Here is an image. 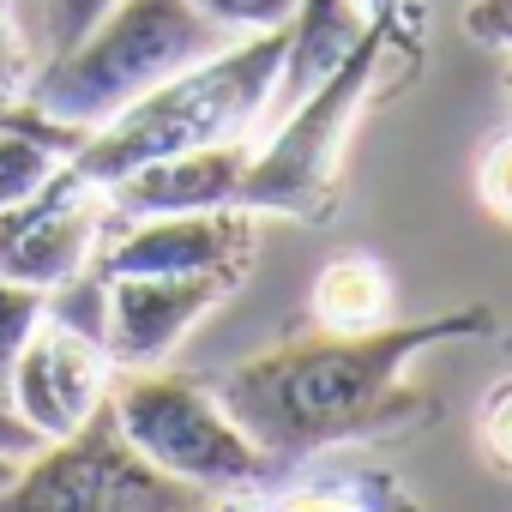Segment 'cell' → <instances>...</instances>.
<instances>
[{
	"label": "cell",
	"mask_w": 512,
	"mask_h": 512,
	"mask_svg": "<svg viewBox=\"0 0 512 512\" xmlns=\"http://www.w3.org/2000/svg\"><path fill=\"white\" fill-rule=\"evenodd\" d=\"M253 211L211 205V211H163V217H121L115 235H103L91 272L97 278H193L223 272L241 278L253 266Z\"/></svg>",
	"instance_id": "52a82bcc"
},
{
	"label": "cell",
	"mask_w": 512,
	"mask_h": 512,
	"mask_svg": "<svg viewBox=\"0 0 512 512\" xmlns=\"http://www.w3.org/2000/svg\"><path fill=\"white\" fill-rule=\"evenodd\" d=\"M43 446H49V440H43V434L13 410V404H7V392H0V452L25 464V458H31V452H43Z\"/></svg>",
	"instance_id": "ffe728a7"
},
{
	"label": "cell",
	"mask_w": 512,
	"mask_h": 512,
	"mask_svg": "<svg viewBox=\"0 0 512 512\" xmlns=\"http://www.w3.org/2000/svg\"><path fill=\"white\" fill-rule=\"evenodd\" d=\"M109 374L115 368H109L103 338L73 320H55V296H49V320L31 332V344L19 350L7 374V404L43 440H61L109 398Z\"/></svg>",
	"instance_id": "ba28073f"
},
{
	"label": "cell",
	"mask_w": 512,
	"mask_h": 512,
	"mask_svg": "<svg viewBox=\"0 0 512 512\" xmlns=\"http://www.w3.org/2000/svg\"><path fill=\"white\" fill-rule=\"evenodd\" d=\"M109 410L121 434L169 476L205 488L217 506L235 494H260L290 476L260 440H253L223 398L193 380V374H163V368H115L109 374Z\"/></svg>",
	"instance_id": "277c9868"
},
{
	"label": "cell",
	"mask_w": 512,
	"mask_h": 512,
	"mask_svg": "<svg viewBox=\"0 0 512 512\" xmlns=\"http://www.w3.org/2000/svg\"><path fill=\"white\" fill-rule=\"evenodd\" d=\"M229 290H235V278H223V272H193V278H103V350H109V368H163L169 350Z\"/></svg>",
	"instance_id": "9c48e42d"
},
{
	"label": "cell",
	"mask_w": 512,
	"mask_h": 512,
	"mask_svg": "<svg viewBox=\"0 0 512 512\" xmlns=\"http://www.w3.org/2000/svg\"><path fill=\"white\" fill-rule=\"evenodd\" d=\"M115 7V0H43V37H49V55L79 43L103 13Z\"/></svg>",
	"instance_id": "2e32d148"
},
{
	"label": "cell",
	"mask_w": 512,
	"mask_h": 512,
	"mask_svg": "<svg viewBox=\"0 0 512 512\" xmlns=\"http://www.w3.org/2000/svg\"><path fill=\"white\" fill-rule=\"evenodd\" d=\"M25 79H31V67H25V43L13 37L7 7H0V103L19 97V91H25Z\"/></svg>",
	"instance_id": "d6986e66"
},
{
	"label": "cell",
	"mask_w": 512,
	"mask_h": 512,
	"mask_svg": "<svg viewBox=\"0 0 512 512\" xmlns=\"http://www.w3.org/2000/svg\"><path fill=\"white\" fill-rule=\"evenodd\" d=\"M488 308H452L434 320H386L368 332H314L284 338L260 356H247L223 374L217 398L223 410L260 440L278 464H308L332 446L410 434L416 422L440 416L434 398H422L404 374L422 350L488 332Z\"/></svg>",
	"instance_id": "6da1fadb"
},
{
	"label": "cell",
	"mask_w": 512,
	"mask_h": 512,
	"mask_svg": "<svg viewBox=\"0 0 512 512\" xmlns=\"http://www.w3.org/2000/svg\"><path fill=\"white\" fill-rule=\"evenodd\" d=\"M392 43V19H374L368 37L302 97L290 103L284 127L266 139V151L247 157V175L235 187V205L241 211H272V217H326L338 205V169H344V139L374 91V73H380V55Z\"/></svg>",
	"instance_id": "5b68a950"
},
{
	"label": "cell",
	"mask_w": 512,
	"mask_h": 512,
	"mask_svg": "<svg viewBox=\"0 0 512 512\" xmlns=\"http://www.w3.org/2000/svg\"><path fill=\"white\" fill-rule=\"evenodd\" d=\"M476 434H482V452H488V464H494L500 476H512V380H500V386L488 392Z\"/></svg>",
	"instance_id": "9a60e30c"
},
{
	"label": "cell",
	"mask_w": 512,
	"mask_h": 512,
	"mask_svg": "<svg viewBox=\"0 0 512 512\" xmlns=\"http://www.w3.org/2000/svg\"><path fill=\"white\" fill-rule=\"evenodd\" d=\"M278 61H284V25L223 43L217 55L181 67L175 79H163L121 115H109L103 127H91L85 145L67 157V175L103 193L121 175H133L139 163H157L193 145H217V139H241L272 103Z\"/></svg>",
	"instance_id": "7a4b0ae2"
},
{
	"label": "cell",
	"mask_w": 512,
	"mask_h": 512,
	"mask_svg": "<svg viewBox=\"0 0 512 512\" xmlns=\"http://www.w3.org/2000/svg\"><path fill=\"white\" fill-rule=\"evenodd\" d=\"M13 476H19V458H7V452H0V494L13 488Z\"/></svg>",
	"instance_id": "7402d4cb"
},
{
	"label": "cell",
	"mask_w": 512,
	"mask_h": 512,
	"mask_svg": "<svg viewBox=\"0 0 512 512\" xmlns=\"http://www.w3.org/2000/svg\"><path fill=\"white\" fill-rule=\"evenodd\" d=\"M374 13L362 0H296L290 19H284V61H278V85L272 97L290 109L302 103L362 37H368Z\"/></svg>",
	"instance_id": "8fae6325"
},
{
	"label": "cell",
	"mask_w": 512,
	"mask_h": 512,
	"mask_svg": "<svg viewBox=\"0 0 512 512\" xmlns=\"http://www.w3.org/2000/svg\"><path fill=\"white\" fill-rule=\"evenodd\" d=\"M362 7H368V13H374V19H392V13H398V7H404V0H362Z\"/></svg>",
	"instance_id": "44dd1931"
},
{
	"label": "cell",
	"mask_w": 512,
	"mask_h": 512,
	"mask_svg": "<svg viewBox=\"0 0 512 512\" xmlns=\"http://www.w3.org/2000/svg\"><path fill=\"white\" fill-rule=\"evenodd\" d=\"M464 37H476L482 49L512 55V0H470L464 7Z\"/></svg>",
	"instance_id": "ac0fdd59"
},
{
	"label": "cell",
	"mask_w": 512,
	"mask_h": 512,
	"mask_svg": "<svg viewBox=\"0 0 512 512\" xmlns=\"http://www.w3.org/2000/svg\"><path fill=\"white\" fill-rule=\"evenodd\" d=\"M392 320V278L368 253H338L314 278V326L320 332H368Z\"/></svg>",
	"instance_id": "7c38bea8"
},
{
	"label": "cell",
	"mask_w": 512,
	"mask_h": 512,
	"mask_svg": "<svg viewBox=\"0 0 512 512\" xmlns=\"http://www.w3.org/2000/svg\"><path fill=\"white\" fill-rule=\"evenodd\" d=\"M223 43H235V31L211 25L193 0H115L79 43L55 49L25 79V103L73 133H91Z\"/></svg>",
	"instance_id": "3957f363"
},
{
	"label": "cell",
	"mask_w": 512,
	"mask_h": 512,
	"mask_svg": "<svg viewBox=\"0 0 512 512\" xmlns=\"http://www.w3.org/2000/svg\"><path fill=\"white\" fill-rule=\"evenodd\" d=\"M0 7H7V0H0Z\"/></svg>",
	"instance_id": "603a6c76"
},
{
	"label": "cell",
	"mask_w": 512,
	"mask_h": 512,
	"mask_svg": "<svg viewBox=\"0 0 512 512\" xmlns=\"http://www.w3.org/2000/svg\"><path fill=\"white\" fill-rule=\"evenodd\" d=\"M476 187H482V205H488V211H500V217L512 223V133L488 145V157H482V175H476Z\"/></svg>",
	"instance_id": "e0dca14e"
},
{
	"label": "cell",
	"mask_w": 512,
	"mask_h": 512,
	"mask_svg": "<svg viewBox=\"0 0 512 512\" xmlns=\"http://www.w3.org/2000/svg\"><path fill=\"white\" fill-rule=\"evenodd\" d=\"M247 145L241 139H217V145H193L157 163H139L133 175H121L115 187H103L109 217H163V211H211V205H235V187L247 175Z\"/></svg>",
	"instance_id": "30bf717a"
},
{
	"label": "cell",
	"mask_w": 512,
	"mask_h": 512,
	"mask_svg": "<svg viewBox=\"0 0 512 512\" xmlns=\"http://www.w3.org/2000/svg\"><path fill=\"white\" fill-rule=\"evenodd\" d=\"M193 7H199L211 25L247 37V31H272V25H284L296 0H193Z\"/></svg>",
	"instance_id": "5bb4252c"
},
{
	"label": "cell",
	"mask_w": 512,
	"mask_h": 512,
	"mask_svg": "<svg viewBox=\"0 0 512 512\" xmlns=\"http://www.w3.org/2000/svg\"><path fill=\"white\" fill-rule=\"evenodd\" d=\"M205 488L157 470L115 422L109 398L61 440L31 452L0 494V512H205Z\"/></svg>",
	"instance_id": "8992f818"
},
{
	"label": "cell",
	"mask_w": 512,
	"mask_h": 512,
	"mask_svg": "<svg viewBox=\"0 0 512 512\" xmlns=\"http://www.w3.org/2000/svg\"><path fill=\"white\" fill-rule=\"evenodd\" d=\"M49 320V290L0 278V392H7V374L19 362V350L31 344V332Z\"/></svg>",
	"instance_id": "4fadbf2b"
}]
</instances>
